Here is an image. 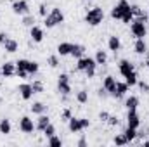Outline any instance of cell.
I'll use <instances>...</instances> for the list:
<instances>
[{
    "label": "cell",
    "instance_id": "obj_1",
    "mask_svg": "<svg viewBox=\"0 0 149 147\" xmlns=\"http://www.w3.org/2000/svg\"><path fill=\"white\" fill-rule=\"evenodd\" d=\"M146 23H148V16H139V17H134L132 24H130V31L135 38H144L148 35V28H146Z\"/></svg>",
    "mask_w": 149,
    "mask_h": 147
},
{
    "label": "cell",
    "instance_id": "obj_2",
    "mask_svg": "<svg viewBox=\"0 0 149 147\" xmlns=\"http://www.w3.org/2000/svg\"><path fill=\"white\" fill-rule=\"evenodd\" d=\"M95 68H97L95 59H92V57H80L78 59L76 69L78 71H83V73L87 74V78H94L95 76Z\"/></svg>",
    "mask_w": 149,
    "mask_h": 147
},
{
    "label": "cell",
    "instance_id": "obj_3",
    "mask_svg": "<svg viewBox=\"0 0 149 147\" xmlns=\"http://www.w3.org/2000/svg\"><path fill=\"white\" fill-rule=\"evenodd\" d=\"M102 19H104V10H102L101 7H94V9H90V10L85 14V23L90 24V26L101 24Z\"/></svg>",
    "mask_w": 149,
    "mask_h": 147
},
{
    "label": "cell",
    "instance_id": "obj_4",
    "mask_svg": "<svg viewBox=\"0 0 149 147\" xmlns=\"http://www.w3.org/2000/svg\"><path fill=\"white\" fill-rule=\"evenodd\" d=\"M132 9H130V3L127 2V0H120L114 7L111 9V17L113 19H121L127 12H130Z\"/></svg>",
    "mask_w": 149,
    "mask_h": 147
},
{
    "label": "cell",
    "instance_id": "obj_5",
    "mask_svg": "<svg viewBox=\"0 0 149 147\" xmlns=\"http://www.w3.org/2000/svg\"><path fill=\"white\" fill-rule=\"evenodd\" d=\"M57 90L61 95H70L71 94V83H70V76L66 73L59 74L57 78Z\"/></svg>",
    "mask_w": 149,
    "mask_h": 147
},
{
    "label": "cell",
    "instance_id": "obj_6",
    "mask_svg": "<svg viewBox=\"0 0 149 147\" xmlns=\"http://www.w3.org/2000/svg\"><path fill=\"white\" fill-rule=\"evenodd\" d=\"M19 130L23 133H33L37 130V126H35V123H33V119L30 116H23L19 119Z\"/></svg>",
    "mask_w": 149,
    "mask_h": 147
},
{
    "label": "cell",
    "instance_id": "obj_7",
    "mask_svg": "<svg viewBox=\"0 0 149 147\" xmlns=\"http://www.w3.org/2000/svg\"><path fill=\"white\" fill-rule=\"evenodd\" d=\"M12 12L17 14V16H24V14H28V12H30V5H28V2H26V0H16V2H12Z\"/></svg>",
    "mask_w": 149,
    "mask_h": 147
},
{
    "label": "cell",
    "instance_id": "obj_8",
    "mask_svg": "<svg viewBox=\"0 0 149 147\" xmlns=\"http://www.w3.org/2000/svg\"><path fill=\"white\" fill-rule=\"evenodd\" d=\"M17 92H19V95H21V99L23 101H30L31 97H33V87L30 85V83H21L19 85V88H17Z\"/></svg>",
    "mask_w": 149,
    "mask_h": 147
},
{
    "label": "cell",
    "instance_id": "obj_9",
    "mask_svg": "<svg viewBox=\"0 0 149 147\" xmlns=\"http://www.w3.org/2000/svg\"><path fill=\"white\" fill-rule=\"evenodd\" d=\"M139 125H141V119H139V114H137V111L135 109H128V114H127V126H130V128H139Z\"/></svg>",
    "mask_w": 149,
    "mask_h": 147
},
{
    "label": "cell",
    "instance_id": "obj_10",
    "mask_svg": "<svg viewBox=\"0 0 149 147\" xmlns=\"http://www.w3.org/2000/svg\"><path fill=\"white\" fill-rule=\"evenodd\" d=\"M50 19H52V23L57 26V24H63L64 23V14H63V10L59 9V7H54L52 10H50Z\"/></svg>",
    "mask_w": 149,
    "mask_h": 147
},
{
    "label": "cell",
    "instance_id": "obj_11",
    "mask_svg": "<svg viewBox=\"0 0 149 147\" xmlns=\"http://www.w3.org/2000/svg\"><path fill=\"white\" fill-rule=\"evenodd\" d=\"M0 73H2L3 78H10V76H14V74H16V64H14V62H5V64H2Z\"/></svg>",
    "mask_w": 149,
    "mask_h": 147
},
{
    "label": "cell",
    "instance_id": "obj_12",
    "mask_svg": "<svg viewBox=\"0 0 149 147\" xmlns=\"http://www.w3.org/2000/svg\"><path fill=\"white\" fill-rule=\"evenodd\" d=\"M127 92H128V85H127V83H123V81H116V88H114L113 97L121 99V97H125V94H127Z\"/></svg>",
    "mask_w": 149,
    "mask_h": 147
},
{
    "label": "cell",
    "instance_id": "obj_13",
    "mask_svg": "<svg viewBox=\"0 0 149 147\" xmlns=\"http://www.w3.org/2000/svg\"><path fill=\"white\" fill-rule=\"evenodd\" d=\"M102 87L108 90V94H109V95H113V94H114V88H116V80H114V76H111V74H109V76H106V78H104Z\"/></svg>",
    "mask_w": 149,
    "mask_h": 147
},
{
    "label": "cell",
    "instance_id": "obj_14",
    "mask_svg": "<svg viewBox=\"0 0 149 147\" xmlns=\"http://www.w3.org/2000/svg\"><path fill=\"white\" fill-rule=\"evenodd\" d=\"M50 125V118L47 116V114H38V119H37V130H40V132H43L47 126Z\"/></svg>",
    "mask_w": 149,
    "mask_h": 147
},
{
    "label": "cell",
    "instance_id": "obj_15",
    "mask_svg": "<svg viewBox=\"0 0 149 147\" xmlns=\"http://www.w3.org/2000/svg\"><path fill=\"white\" fill-rule=\"evenodd\" d=\"M120 73H121V76H125V74L132 73V71H135L134 69V64L130 62V61H127V59H123V61H120Z\"/></svg>",
    "mask_w": 149,
    "mask_h": 147
},
{
    "label": "cell",
    "instance_id": "obj_16",
    "mask_svg": "<svg viewBox=\"0 0 149 147\" xmlns=\"http://www.w3.org/2000/svg\"><path fill=\"white\" fill-rule=\"evenodd\" d=\"M30 37H31V40L33 42H37V43H40L42 40H43V30L40 28V26H31V31H30Z\"/></svg>",
    "mask_w": 149,
    "mask_h": 147
},
{
    "label": "cell",
    "instance_id": "obj_17",
    "mask_svg": "<svg viewBox=\"0 0 149 147\" xmlns=\"http://www.w3.org/2000/svg\"><path fill=\"white\" fill-rule=\"evenodd\" d=\"M108 47H109V50H111V52L116 54V52L121 49V42H120V38L116 37V35H111L109 40H108Z\"/></svg>",
    "mask_w": 149,
    "mask_h": 147
},
{
    "label": "cell",
    "instance_id": "obj_18",
    "mask_svg": "<svg viewBox=\"0 0 149 147\" xmlns=\"http://www.w3.org/2000/svg\"><path fill=\"white\" fill-rule=\"evenodd\" d=\"M68 128H70L71 133H78V132L83 130V128H81V121H80L78 118H70V121H68Z\"/></svg>",
    "mask_w": 149,
    "mask_h": 147
},
{
    "label": "cell",
    "instance_id": "obj_19",
    "mask_svg": "<svg viewBox=\"0 0 149 147\" xmlns=\"http://www.w3.org/2000/svg\"><path fill=\"white\" fill-rule=\"evenodd\" d=\"M71 47H73V43L63 42V43L57 45V54H59V55H70V54H71Z\"/></svg>",
    "mask_w": 149,
    "mask_h": 147
},
{
    "label": "cell",
    "instance_id": "obj_20",
    "mask_svg": "<svg viewBox=\"0 0 149 147\" xmlns=\"http://www.w3.org/2000/svg\"><path fill=\"white\" fill-rule=\"evenodd\" d=\"M83 54H85V47L80 45V43H73L71 54H70V55H73L74 59H80V57H83Z\"/></svg>",
    "mask_w": 149,
    "mask_h": 147
},
{
    "label": "cell",
    "instance_id": "obj_21",
    "mask_svg": "<svg viewBox=\"0 0 149 147\" xmlns=\"http://www.w3.org/2000/svg\"><path fill=\"white\" fill-rule=\"evenodd\" d=\"M3 49H5V52L12 54V52H16V50H17V42H16V40H12V38H7V40L3 42Z\"/></svg>",
    "mask_w": 149,
    "mask_h": 147
},
{
    "label": "cell",
    "instance_id": "obj_22",
    "mask_svg": "<svg viewBox=\"0 0 149 147\" xmlns=\"http://www.w3.org/2000/svg\"><path fill=\"white\" fill-rule=\"evenodd\" d=\"M134 49H135V52H137V54H146V52H148V45H146L144 38H137V40H135Z\"/></svg>",
    "mask_w": 149,
    "mask_h": 147
},
{
    "label": "cell",
    "instance_id": "obj_23",
    "mask_svg": "<svg viewBox=\"0 0 149 147\" xmlns=\"http://www.w3.org/2000/svg\"><path fill=\"white\" fill-rule=\"evenodd\" d=\"M94 59H95L97 66H99V64H101V66H104V64L108 62V54H106V50H97Z\"/></svg>",
    "mask_w": 149,
    "mask_h": 147
},
{
    "label": "cell",
    "instance_id": "obj_24",
    "mask_svg": "<svg viewBox=\"0 0 149 147\" xmlns=\"http://www.w3.org/2000/svg\"><path fill=\"white\" fill-rule=\"evenodd\" d=\"M10 130H12V126H10V121H9L7 118H3V119L0 121V133H3V135H9V133H10Z\"/></svg>",
    "mask_w": 149,
    "mask_h": 147
},
{
    "label": "cell",
    "instance_id": "obj_25",
    "mask_svg": "<svg viewBox=\"0 0 149 147\" xmlns=\"http://www.w3.org/2000/svg\"><path fill=\"white\" fill-rule=\"evenodd\" d=\"M137 106H139V99H137L135 95H130V97L125 101V107H127V109H137Z\"/></svg>",
    "mask_w": 149,
    "mask_h": 147
},
{
    "label": "cell",
    "instance_id": "obj_26",
    "mask_svg": "<svg viewBox=\"0 0 149 147\" xmlns=\"http://www.w3.org/2000/svg\"><path fill=\"white\" fill-rule=\"evenodd\" d=\"M123 135L127 137V140H128V144H130V142H134V140L137 139V130H135V128H130V126H127V130L123 132Z\"/></svg>",
    "mask_w": 149,
    "mask_h": 147
},
{
    "label": "cell",
    "instance_id": "obj_27",
    "mask_svg": "<svg viewBox=\"0 0 149 147\" xmlns=\"http://www.w3.org/2000/svg\"><path fill=\"white\" fill-rule=\"evenodd\" d=\"M137 73L135 71H132V73H128V74H125V83L128 85V87H134V85H137Z\"/></svg>",
    "mask_w": 149,
    "mask_h": 147
},
{
    "label": "cell",
    "instance_id": "obj_28",
    "mask_svg": "<svg viewBox=\"0 0 149 147\" xmlns=\"http://www.w3.org/2000/svg\"><path fill=\"white\" fill-rule=\"evenodd\" d=\"M47 111V106L43 104V102H35L33 106H31V112L33 114H43Z\"/></svg>",
    "mask_w": 149,
    "mask_h": 147
},
{
    "label": "cell",
    "instance_id": "obj_29",
    "mask_svg": "<svg viewBox=\"0 0 149 147\" xmlns=\"http://www.w3.org/2000/svg\"><path fill=\"white\" fill-rule=\"evenodd\" d=\"M76 101H78L80 104H85V102L88 101V92H87V90H80V92L76 94Z\"/></svg>",
    "mask_w": 149,
    "mask_h": 147
},
{
    "label": "cell",
    "instance_id": "obj_30",
    "mask_svg": "<svg viewBox=\"0 0 149 147\" xmlns=\"http://www.w3.org/2000/svg\"><path fill=\"white\" fill-rule=\"evenodd\" d=\"M49 146H52V147H61V146H63V140H61L59 137L52 135V137H49Z\"/></svg>",
    "mask_w": 149,
    "mask_h": 147
},
{
    "label": "cell",
    "instance_id": "obj_31",
    "mask_svg": "<svg viewBox=\"0 0 149 147\" xmlns=\"http://www.w3.org/2000/svg\"><path fill=\"white\" fill-rule=\"evenodd\" d=\"M28 74H35V73H38V62H35V61H30L28 62Z\"/></svg>",
    "mask_w": 149,
    "mask_h": 147
},
{
    "label": "cell",
    "instance_id": "obj_32",
    "mask_svg": "<svg viewBox=\"0 0 149 147\" xmlns=\"http://www.w3.org/2000/svg\"><path fill=\"white\" fill-rule=\"evenodd\" d=\"M33 23H35V17L33 16H30V14H24V17H23V24L24 26H33Z\"/></svg>",
    "mask_w": 149,
    "mask_h": 147
},
{
    "label": "cell",
    "instance_id": "obj_33",
    "mask_svg": "<svg viewBox=\"0 0 149 147\" xmlns=\"http://www.w3.org/2000/svg\"><path fill=\"white\" fill-rule=\"evenodd\" d=\"M43 135H45L47 139H49V137H52V135H56V126H54V125L50 123V125H49V126H47V128L43 130Z\"/></svg>",
    "mask_w": 149,
    "mask_h": 147
},
{
    "label": "cell",
    "instance_id": "obj_34",
    "mask_svg": "<svg viewBox=\"0 0 149 147\" xmlns=\"http://www.w3.org/2000/svg\"><path fill=\"white\" fill-rule=\"evenodd\" d=\"M114 144H116V146H127L128 140H127L125 135H116V137H114Z\"/></svg>",
    "mask_w": 149,
    "mask_h": 147
},
{
    "label": "cell",
    "instance_id": "obj_35",
    "mask_svg": "<svg viewBox=\"0 0 149 147\" xmlns=\"http://www.w3.org/2000/svg\"><path fill=\"white\" fill-rule=\"evenodd\" d=\"M47 62H49L50 68H57V66H59V57H57V55H50V57L47 59Z\"/></svg>",
    "mask_w": 149,
    "mask_h": 147
},
{
    "label": "cell",
    "instance_id": "obj_36",
    "mask_svg": "<svg viewBox=\"0 0 149 147\" xmlns=\"http://www.w3.org/2000/svg\"><path fill=\"white\" fill-rule=\"evenodd\" d=\"M28 62H30L28 59H19V61L16 62V68H17V69H28Z\"/></svg>",
    "mask_w": 149,
    "mask_h": 147
},
{
    "label": "cell",
    "instance_id": "obj_37",
    "mask_svg": "<svg viewBox=\"0 0 149 147\" xmlns=\"http://www.w3.org/2000/svg\"><path fill=\"white\" fill-rule=\"evenodd\" d=\"M31 87H33V92H35V94L43 92V85H42V81H33V83H31Z\"/></svg>",
    "mask_w": 149,
    "mask_h": 147
},
{
    "label": "cell",
    "instance_id": "obj_38",
    "mask_svg": "<svg viewBox=\"0 0 149 147\" xmlns=\"http://www.w3.org/2000/svg\"><path fill=\"white\" fill-rule=\"evenodd\" d=\"M70 118H73V116H71V109H64L61 112V119H63V121H70Z\"/></svg>",
    "mask_w": 149,
    "mask_h": 147
},
{
    "label": "cell",
    "instance_id": "obj_39",
    "mask_svg": "<svg viewBox=\"0 0 149 147\" xmlns=\"http://www.w3.org/2000/svg\"><path fill=\"white\" fill-rule=\"evenodd\" d=\"M130 7H132V12H134V16H137V17H139V16H144V12L141 10V7H139V5H130Z\"/></svg>",
    "mask_w": 149,
    "mask_h": 147
},
{
    "label": "cell",
    "instance_id": "obj_40",
    "mask_svg": "<svg viewBox=\"0 0 149 147\" xmlns=\"http://www.w3.org/2000/svg\"><path fill=\"white\" fill-rule=\"evenodd\" d=\"M38 14H40L42 17L47 16V7H45V3H40V7H38Z\"/></svg>",
    "mask_w": 149,
    "mask_h": 147
},
{
    "label": "cell",
    "instance_id": "obj_41",
    "mask_svg": "<svg viewBox=\"0 0 149 147\" xmlns=\"http://www.w3.org/2000/svg\"><path fill=\"white\" fill-rule=\"evenodd\" d=\"M137 85H139V88H141L142 92H149V85L146 81H137Z\"/></svg>",
    "mask_w": 149,
    "mask_h": 147
},
{
    "label": "cell",
    "instance_id": "obj_42",
    "mask_svg": "<svg viewBox=\"0 0 149 147\" xmlns=\"http://www.w3.org/2000/svg\"><path fill=\"white\" fill-rule=\"evenodd\" d=\"M108 123H109L111 126H116L120 121H118V118H116V116H111V114H109V118H108Z\"/></svg>",
    "mask_w": 149,
    "mask_h": 147
},
{
    "label": "cell",
    "instance_id": "obj_43",
    "mask_svg": "<svg viewBox=\"0 0 149 147\" xmlns=\"http://www.w3.org/2000/svg\"><path fill=\"white\" fill-rule=\"evenodd\" d=\"M16 76H19V78H26V76H28V71H26V69H17V68H16Z\"/></svg>",
    "mask_w": 149,
    "mask_h": 147
},
{
    "label": "cell",
    "instance_id": "obj_44",
    "mask_svg": "<svg viewBox=\"0 0 149 147\" xmlns=\"http://www.w3.org/2000/svg\"><path fill=\"white\" fill-rule=\"evenodd\" d=\"M97 95H99V97H108V90L102 87V88H99V90H97Z\"/></svg>",
    "mask_w": 149,
    "mask_h": 147
},
{
    "label": "cell",
    "instance_id": "obj_45",
    "mask_svg": "<svg viewBox=\"0 0 149 147\" xmlns=\"http://www.w3.org/2000/svg\"><path fill=\"white\" fill-rule=\"evenodd\" d=\"M108 118H109V112H106V111H102V112L99 114V119H101V121H108Z\"/></svg>",
    "mask_w": 149,
    "mask_h": 147
},
{
    "label": "cell",
    "instance_id": "obj_46",
    "mask_svg": "<svg viewBox=\"0 0 149 147\" xmlns=\"http://www.w3.org/2000/svg\"><path fill=\"white\" fill-rule=\"evenodd\" d=\"M80 121H81V128H83V130L90 126V121H88V119H85V118H80Z\"/></svg>",
    "mask_w": 149,
    "mask_h": 147
},
{
    "label": "cell",
    "instance_id": "obj_47",
    "mask_svg": "<svg viewBox=\"0 0 149 147\" xmlns=\"http://www.w3.org/2000/svg\"><path fill=\"white\" fill-rule=\"evenodd\" d=\"M7 35H5V33H0V45H3V42H5V40H7Z\"/></svg>",
    "mask_w": 149,
    "mask_h": 147
},
{
    "label": "cell",
    "instance_id": "obj_48",
    "mask_svg": "<svg viewBox=\"0 0 149 147\" xmlns=\"http://www.w3.org/2000/svg\"><path fill=\"white\" fill-rule=\"evenodd\" d=\"M87 146V140H85V139H80V140H78V147H85Z\"/></svg>",
    "mask_w": 149,
    "mask_h": 147
},
{
    "label": "cell",
    "instance_id": "obj_49",
    "mask_svg": "<svg viewBox=\"0 0 149 147\" xmlns=\"http://www.w3.org/2000/svg\"><path fill=\"white\" fill-rule=\"evenodd\" d=\"M146 54H148V61H146V66H148V68H149V50H148V52H146Z\"/></svg>",
    "mask_w": 149,
    "mask_h": 147
},
{
    "label": "cell",
    "instance_id": "obj_50",
    "mask_svg": "<svg viewBox=\"0 0 149 147\" xmlns=\"http://www.w3.org/2000/svg\"><path fill=\"white\" fill-rule=\"evenodd\" d=\"M144 146H146V147H149V140H146V142H144Z\"/></svg>",
    "mask_w": 149,
    "mask_h": 147
},
{
    "label": "cell",
    "instance_id": "obj_51",
    "mask_svg": "<svg viewBox=\"0 0 149 147\" xmlns=\"http://www.w3.org/2000/svg\"><path fill=\"white\" fill-rule=\"evenodd\" d=\"M0 102H2V97H0Z\"/></svg>",
    "mask_w": 149,
    "mask_h": 147
}]
</instances>
